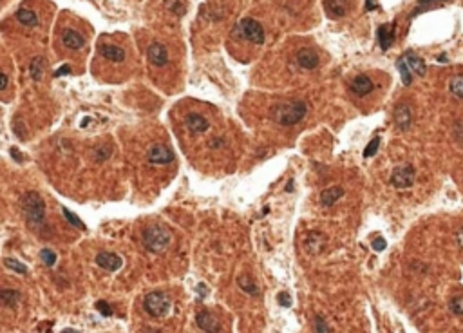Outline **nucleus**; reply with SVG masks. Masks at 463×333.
<instances>
[{"mask_svg": "<svg viewBox=\"0 0 463 333\" xmlns=\"http://www.w3.org/2000/svg\"><path fill=\"white\" fill-rule=\"evenodd\" d=\"M308 114V105L302 100H292L284 102L280 105H275L272 110V118L275 124L284 125V127H292L302 122L304 116Z\"/></svg>", "mask_w": 463, "mask_h": 333, "instance_id": "f257e3e1", "label": "nucleus"}, {"mask_svg": "<svg viewBox=\"0 0 463 333\" xmlns=\"http://www.w3.org/2000/svg\"><path fill=\"white\" fill-rule=\"evenodd\" d=\"M20 208L31 228L40 226L46 221V201L38 192H26L20 200Z\"/></svg>", "mask_w": 463, "mask_h": 333, "instance_id": "f03ea898", "label": "nucleus"}, {"mask_svg": "<svg viewBox=\"0 0 463 333\" xmlns=\"http://www.w3.org/2000/svg\"><path fill=\"white\" fill-rule=\"evenodd\" d=\"M142 243L146 252L150 254H161L172 243V234L168 228L161 226V224H152L146 226L142 234Z\"/></svg>", "mask_w": 463, "mask_h": 333, "instance_id": "7ed1b4c3", "label": "nucleus"}, {"mask_svg": "<svg viewBox=\"0 0 463 333\" xmlns=\"http://www.w3.org/2000/svg\"><path fill=\"white\" fill-rule=\"evenodd\" d=\"M232 34H234V36H241V38L248 40V42H252V44H257V46L264 44V36H266L262 26L254 18H242L241 22H237L234 31H232Z\"/></svg>", "mask_w": 463, "mask_h": 333, "instance_id": "20e7f679", "label": "nucleus"}, {"mask_svg": "<svg viewBox=\"0 0 463 333\" xmlns=\"http://www.w3.org/2000/svg\"><path fill=\"white\" fill-rule=\"evenodd\" d=\"M170 297L166 294H163V292H152V294H148L143 299V308H145V312L150 317H156V319H160V317H165L168 312H170Z\"/></svg>", "mask_w": 463, "mask_h": 333, "instance_id": "39448f33", "label": "nucleus"}, {"mask_svg": "<svg viewBox=\"0 0 463 333\" xmlns=\"http://www.w3.org/2000/svg\"><path fill=\"white\" fill-rule=\"evenodd\" d=\"M416 170L412 165H398L394 166V170L391 172V185L394 188H411L414 185Z\"/></svg>", "mask_w": 463, "mask_h": 333, "instance_id": "423d86ee", "label": "nucleus"}, {"mask_svg": "<svg viewBox=\"0 0 463 333\" xmlns=\"http://www.w3.org/2000/svg\"><path fill=\"white\" fill-rule=\"evenodd\" d=\"M146 162L150 165H170L174 162V152L165 145H152L146 150Z\"/></svg>", "mask_w": 463, "mask_h": 333, "instance_id": "0eeeda50", "label": "nucleus"}, {"mask_svg": "<svg viewBox=\"0 0 463 333\" xmlns=\"http://www.w3.org/2000/svg\"><path fill=\"white\" fill-rule=\"evenodd\" d=\"M392 120H394V125H396L400 130H409L412 124V112L411 107L406 104H398L392 110Z\"/></svg>", "mask_w": 463, "mask_h": 333, "instance_id": "6e6552de", "label": "nucleus"}, {"mask_svg": "<svg viewBox=\"0 0 463 333\" xmlns=\"http://www.w3.org/2000/svg\"><path fill=\"white\" fill-rule=\"evenodd\" d=\"M146 56H148V62H150L152 66H156V67H163V66H166V62H168V51H166L165 46L160 44V42H154V44L148 46V49H146Z\"/></svg>", "mask_w": 463, "mask_h": 333, "instance_id": "1a4fd4ad", "label": "nucleus"}, {"mask_svg": "<svg viewBox=\"0 0 463 333\" xmlns=\"http://www.w3.org/2000/svg\"><path fill=\"white\" fill-rule=\"evenodd\" d=\"M318 62H320V58H318L317 51H313V49L304 48L297 52V64L302 67V69H306V71H313V69H317Z\"/></svg>", "mask_w": 463, "mask_h": 333, "instance_id": "9d476101", "label": "nucleus"}, {"mask_svg": "<svg viewBox=\"0 0 463 333\" xmlns=\"http://www.w3.org/2000/svg\"><path fill=\"white\" fill-rule=\"evenodd\" d=\"M96 264H98L100 268L107 270V272H116L118 268H122L123 259L120 256H116V254L102 252V254L96 256Z\"/></svg>", "mask_w": 463, "mask_h": 333, "instance_id": "9b49d317", "label": "nucleus"}, {"mask_svg": "<svg viewBox=\"0 0 463 333\" xmlns=\"http://www.w3.org/2000/svg\"><path fill=\"white\" fill-rule=\"evenodd\" d=\"M350 0H324V10L330 18H342L348 14Z\"/></svg>", "mask_w": 463, "mask_h": 333, "instance_id": "f8f14e48", "label": "nucleus"}, {"mask_svg": "<svg viewBox=\"0 0 463 333\" xmlns=\"http://www.w3.org/2000/svg\"><path fill=\"white\" fill-rule=\"evenodd\" d=\"M196 322H198V326L203 330V332H210V333L221 332V324H219V320L216 319L210 312H206V310L199 312L198 317H196Z\"/></svg>", "mask_w": 463, "mask_h": 333, "instance_id": "ddd939ff", "label": "nucleus"}, {"mask_svg": "<svg viewBox=\"0 0 463 333\" xmlns=\"http://www.w3.org/2000/svg\"><path fill=\"white\" fill-rule=\"evenodd\" d=\"M184 124H186V127H188V130L192 134H203V132H206L208 127H210L208 120L204 118L203 114H199V112H190V114L184 118Z\"/></svg>", "mask_w": 463, "mask_h": 333, "instance_id": "4468645a", "label": "nucleus"}, {"mask_svg": "<svg viewBox=\"0 0 463 333\" xmlns=\"http://www.w3.org/2000/svg\"><path fill=\"white\" fill-rule=\"evenodd\" d=\"M350 87L356 96H368L369 92H373L374 84H373V80L369 76H366V74H358V76H354L353 80H351Z\"/></svg>", "mask_w": 463, "mask_h": 333, "instance_id": "2eb2a0df", "label": "nucleus"}, {"mask_svg": "<svg viewBox=\"0 0 463 333\" xmlns=\"http://www.w3.org/2000/svg\"><path fill=\"white\" fill-rule=\"evenodd\" d=\"M404 60H406V64L409 66V69H411V72L416 74V76H424L427 72V66H426V62H424V58H422L420 54H416L414 51H407L406 54H404Z\"/></svg>", "mask_w": 463, "mask_h": 333, "instance_id": "dca6fc26", "label": "nucleus"}, {"mask_svg": "<svg viewBox=\"0 0 463 333\" xmlns=\"http://www.w3.org/2000/svg\"><path fill=\"white\" fill-rule=\"evenodd\" d=\"M100 54L105 58V60H109V62H114V64H120L125 60V51H123L122 48H118V46H112V44H102L98 48Z\"/></svg>", "mask_w": 463, "mask_h": 333, "instance_id": "f3484780", "label": "nucleus"}, {"mask_svg": "<svg viewBox=\"0 0 463 333\" xmlns=\"http://www.w3.org/2000/svg\"><path fill=\"white\" fill-rule=\"evenodd\" d=\"M62 42H64L66 48L72 49V51H78V49H82L86 46V38L78 31H74V29H66L64 34H62Z\"/></svg>", "mask_w": 463, "mask_h": 333, "instance_id": "a211bd4d", "label": "nucleus"}, {"mask_svg": "<svg viewBox=\"0 0 463 333\" xmlns=\"http://www.w3.org/2000/svg\"><path fill=\"white\" fill-rule=\"evenodd\" d=\"M324 244H326V239H324V236L318 232H310L306 236V241H304V246H306V250L310 254H313V256H317V254L322 252V248H324Z\"/></svg>", "mask_w": 463, "mask_h": 333, "instance_id": "6ab92c4d", "label": "nucleus"}, {"mask_svg": "<svg viewBox=\"0 0 463 333\" xmlns=\"http://www.w3.org/2000/svg\"><path fill=\"white\" fill-rule=\"evenodd\" d=\"M392 36H394V24L392 26H388V24L380 26L378 31H376V40H378L380 49L388 51V49L391 48V44H392Z\"/></svg>", "mask_w": 463, "mask_h": 333, "instance_id": "aec40b11", "label": "nucleus"}, {"mask_svg": "<svg viewBox=\"0 0 463 333\" xmlns=\"http://www.w3.org/2000/svg\"><path fill=\"white\" fill-rule=\"evenodd\" d=\"M342 196H344V188H342V186H331V188L322 190V194H320L322 206H333L336 201L340 200Z\"/></svg>", "mask_w": 463, "mask_h": 333, "instance_id": "412c9836", "label": "nucleus"}, {"mask_svg": "<svg viewBox=\"0 0 463 333\" xmlns=\"http://www.w3.org/2000/svg\"><path fill=\"white\" fill-rule=\"evenodd\" d=\"M20 292L11 290V288H0V304L6 308H16L20 302Z\"/></svg>", "mask_w": 463, "mask_h": 333, "instance_id": "4be33fe9", "label": "nucleus"}, {"mask_svg": "<svg viewBox=\"0 0 463 333\" xmlns=\"http://www.w3.org/2000/svg\"><path fill=\"white\" fill-rule=\"evenodd\" d=\"M14 18L18 20L22 26H26V28H34V26H38L36 13H33L31 10H26V8H20V10L14 13Z\"/></svg>", "mask_w": 463, "mask_h": 333, "instance_id": "5701e85b", "label": "nucleus"}, {"mask_svg": "<svg viewBox=\"0 0 463 333\" xmlns=\"http://www.w3.org/2000/svg\"><path fill=\"white\" fill-rule=\"evenodd\" d=\"M46 66H48V60L44 56H34L31 60V66H29V74L33 78L34 82L42 80L44 71H46Z\"/></svg>", "mask_w": 463, "mask_h": 333, "instance_id": "b1692460", "label": "nucleus"}, {"mask_svg": "<svg viewBox=\"0 0 463 333\" xmlns=\"http://www.w3.org/2000/svg\"><path fill=\"white\" fill-rule=\"evenodd\" d=\"M396 69L400 71V76H402V84H404V86H411L412 72H411V69H409V66L406 64V60H404V56H400L396 60Z\"/></svg>", "mask_w": 463, "mask_h": 333, "instance_id": "393cba45", "label": "nucleus"}, {"mask_svg": "<svg viewBox=\"0 0 463 333\" xmlns=\"http://www.w3.org/2000/svg\"><path fill=\"white\" fill-rule=\"evenodd\" d=\"M237 282H239V286H241V290L246 292L248 295H259V288H257V284L252 281L250 277L242 276V277L237 279Z\"/></svg>", "mask_w": 463, "mask_h": 333, "instance_id": "a878e982", "label": "nucleus"}, {"mask_svg": "<svg viewBox=\"0 0 463 333\" xmlns=\"http://www.w3.org/2000/svg\"><path fill=\"white\" fill-rule=\"evenodd\" d=\"M4 266L10 268V270L16 272V274H22V276H26L28 274V266L26 264H22L20 261H16V259H13V257H6L4 259Z\"/></svg>", "mask_w": 463, "mask_h": 333, "instance_id": "bb28decb", "label": "nucleus"}, {"mask_svg": "<svg viewBox=\"0 0 463 333\" xmlns=\"http://www.w3.org/2000/svg\"><path fill=\"white\" fill-rule=\"evenodd\" d=\"M62 214H64V218L69 221V224H72L74 228H80V230H86V224H84V221H82L78 216H74L69 208H62Z\"/></svg>", "mask_w": 463, "mask_h": 333, "instance_id": "cd10ccee", "label": "nucleus"}, {"mask_svg": "<svg viewBox=\"0 0 463 333\" xmlns=\"http://www.w3.org/2000/svg\"><path fill=\"white\" fill-rule=\"evenodd\" d=\"M449 89L456 98L463 100V76H454L449 84Z\"/></svg>", "mask_w": 463, "mask_h": 333, "instance_id": "c85d7f7f", "label": "nucleus"}, {"mask_svg": "<svg viewBox=\"0 0 463 333\" xmlns=\"http://www.w3.org/2000/svg\"><path fill=\"white\" fill-rule=\"evenodd\" d=\"M449 310L452 312L454 315L463 317V295H458V297H454V299L450 300V302H449Z\"/></svg>", "mask_w": 463, "mask_h": 333, "instance_id": "c756f323", "label": "nucleus"}, {"mask_svg": "<svg viewBox=\"0 0 463 333\" xmlns=\"http://www.w3.org/2000/svg\"><path fill=\"white\" fill-rule=\"evenodd\" d=\"M40 259L44 261V264L46 266H54V262H56V254L52 252V250H49V248H44L42 252H40Z\"/></svg>", "mask_w": 463, "mask_h": 333, "instance_id": "7c9ffc66", "label": "nucleus"}, {"mask_svg": "<svg viewBox=\"0 0 463 333\" xmlns=\"http://www.w3.org/2000/svg\"><path fill=\"white\" fill-rule=\"evenodd\" d=\"M378 147H380V138H373L371 142H369V145L366 147V150H364V156L366 158H373L374 154H376V150H378Z\"/></svg>", "mask_w": 463, "mask_h": 333, "instance_id": "2f4dec72", "label": "nucleus"}, {"mask_svg": "<svg viewBox=\"0 0 463 333\" xmlns=\"http://www.w3.org/2000/svg\"><path fill=\"white\" fill-rule=\"evenodd\" d=\"M110 158V148L107 147V145H104V147H100L98 150L94 152V160L98 163H104L105 160H109Z\"/></svg>", "mask_w": 463, "mask_h": 333, "instance_id": "473e14b6", "label": "nucleus"}, {"mask_svg": "<svg viewBox=\"0 0 463 333\" xmlns=\"http://www.w3.org/2000/svg\"><path fill=\"white\" fill-rule=\"evenodd\" d=\"M96 310H98L104 317H110V315H112V308H110L105 300H98V302H96Z\"/></svg>", "mask_w": 463, "mask_h": 333, "instance_id": "72a5a7b5", "label": "nucleus"}, {"mask_svg": "<svg viewBox=\"0 0 463 333\" xmlns=\"http://www.w3.org/2000/svg\"><path fill=\"white\" fill-rule=\"evenodd\" d=\"M315 332L330 333L331 328H328V324L324 322V319H322V317H315Z\"/></svg>", "mask_w": 463, "mask_h": 333, "instance_id": "f704fd0d", "label": "nucleus"}, {"mask_svg": "<svg viewBox=\"0 0 463 333\" xmlns=\"http://www.w3.org/2000/svg\"><path fill=\"white\" fill-rule=\"evenodd\" d=\"M386 246H388V243H386V239L376 238V239L373 241V250H376V252H384V250H386Z\"/></svg>", "mask_w": 463, "mask_h": 333, "instance_id": "c9c22d12", "label": "nucleus"}, {"mask_svg": "<svg viewBox=\"0 0 463 333\" xmlns=\"http://www.w3.org/2000/svg\"><path fill=\"white\" fill-rule=\"evenodd\" d=\"M279 304L284 306V308H290V306H292V299H290L288 294H279Z\"/></svg>", "mask_w": 463, "mask_h": 333, "instance_id": "e433bc0d", "label": "nucleus"}, {"mask_svg": "<svg viewBox=\"0 0 463 333\" xmlns=\"http://www.w3.org/2000/svg\"><path fill=\"white\" fill-rule=\"evenodd\" d=\"M184 4H181V2H176L174 8H172V13H176L178 16H181V14H184Z\"/></svg>", "mask_w": 463, "mask_h": 333, "instance_id": "4c0bfd02", "label": "nucleus"}, {"mask_svg": "<svg viewBox=\"0 0 463 333\" xmlns=\"http://www.w3.org/2000/svg\"><path fill=\"white\" fill-rule=\"evenodd\" d=\"M444 2H449V0H418V6H436L444 4Z\"/></svg>", "mask_w": 463, "mask_h": 333, "instance_id": "58836bf2", "label": "nucleus"}, {"mask_svg": "<svg viewBox=\"0 0 463 333\" xmlns=\"http://www.w3.org/2000/svg\"><path fill=\"white\" fill-rule=\"evenodd\" d=\"M13 128H14V132L18 134L20 138H26V130H24V125H22V127H20V122H18V120H16V122H14V124H13Z\"/></svg>", "mask_w": 463, "mask_h": 333, "instance_id": "ea45409f", "label": "nucleus"}, {"mask_svg": "<svg viewBox=\"0 0 463 333\" xmlns=\"http://www.w3.org/2000/svg\"><path fill=\"white\" fill-rule=\"evenodd\" d=\"M69 72H71V66H67V64H66V66H62L60 69L54 72V76L58 78V76H62V74H69Z\"/></svg>", "mask_w": 463, "mask_h": 333, "instance_id": "a19ab883", "label": "nucleus"}, {"mask_svg": "<svg viewBox=\"0 0 463 333\" xmlns=\"http://www.w3.org/2000/svg\"><path fill=\"white\" fill-rule=\"evenodd\" d=\"M8 84H10V78L6 76L4 72H0V90H4L8 87Z\"/></svg>", "mask_w": 463, "mask_h": 333, "instance_id": "79ce46f5", "label": "nucleus"}, {"mask_svg": "<svg viewBox=\"0 0 463 333\" xmlns=\"http://www.w3.org/2000/svg\"><path fill=\"white\" fill-rule=\"evenodd\" d=\"M378 4H374V0H366V11H373L376 10Z\"/></svg>", "mask_w": 463, "mask_h": 333, "instance_id": "37998d69", "label": "nucleus"}, {"mask_svg": "<svg viewBox=\"0 0 463 333\" xmlns=\"http://www.w3.org/2000/svg\"><path fill=\"white\" fill-rule=\"evenodd\" d=\"M456 241H458L460 248H462V250H463V228L460 230V232H458V236H456Z\"/></svg>", "mask_w": 463, "mask_h": 333, "instance_id": "c03bdc74", "label": "nucleus"}, {"mask_svg": "<svg viewBox=\"0 0 463 333\" xmlns=\"http://www.w3.org/2000/svg\"><path fill=\"white\" fill-rule=\"evenodd\" d=\"M11 156H13L14 160H16V162H22V160H20V156H18V150H16V148H14V147L11 148Z\"/></svg>", "mask_w": 463, "mask_h": 333, "instance_id": "a18cd8bd", "label": "nucleus"}]
</instances>
